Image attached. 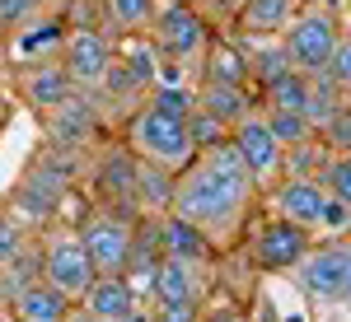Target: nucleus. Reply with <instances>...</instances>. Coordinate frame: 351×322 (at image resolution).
<instances>
[{
	"mask_svg": "<svg viewBox=\"0 0 351 322\" xmlns=\"http://www.w3.org/2000/svg\"><path fill=\"white\" fill-rule=\"evenodd\" d=\"M337 19L328 14V10H309V14H295L291 28H286V56H291V66L304 70V75H319L328 70V61L337 52Z\"/></svg>",
	"mask_w": 351,
	"mask_h": 322,
	"instance_id": "20e7f679",
	"label": "nucleus"
},
{
	"mask_svg": "<svg viewBox=\"0 0 351 322\" xmlns=\"http://www.w3.org/2000/svg\"><path fill=\"white\" fill-rule=\"evenodd\" d=\"M267 103L276 107V112H304V107H309V75H304V70H286L281 80H271Z\"/></svg>",
	"mask_w": 351,
	"mask_h": 322,
	"instance_id": "5701e85b",
	"label": "nucleus"
},
{
	"mask_svg": "<svg viewBox=\"0 0 351 322\" xmlns=\"http://www.w3.org/2000/svg\"><path fill=\"white\" fill-rule=\"evenodd\" d=\"M202 322H248V318H239V313H211V318H202Z\"/></svg>",
	"mask_w": 351,
	"mask_h": 322,
	"instance_id": "58836bf2",
	"label": "nucleus"
},
{
	"mask_svg": "<svg viewBox=\"0 0 351 322\" xmlns=\"http://www.w3.org/2000/svg\"><path fill=\"white\" fill-rule=\"evenodd\" d=\"M248 70H253V75L263 80V89H267L271 80H281V75H286V70H295V66H291L286 47H267V52H258L253 61H248Z\"/></svg>",
	"mask_w": 351,
	"mask_h": 322,
	"instance_id": "c756f323",
	"label": "nucleus"
},
{
	"mask_svg": "<svg viewBox=\"0 0 351 322\" xmlns=\"http://www.w3.org/2000/svg\"><path fill=\"white\" fill-rule=\"evenodd\" d=\"M71 94H75V80L66 75V66H61V61H38V66L24 75V98L38 107V112L61 107Z\"/></svg>",
	"mask_w": 351,
	"mask_h": 322,
	"instance_id": "2eb2a0df",
	"label": "nucleus"
},
{
	"mask_svg": "<svg viewBox=\"0 0 351 322\" xmlns=\"http://www.w3.org/2000/svg\"><path fill=\"white\" fill-rule=\"evenodd\" d=\"M127 150L141 163H155V168H169V173H183L197 159V145L188 135V117H169V112H160L150 103L127 117Z\"/></svg>",
	"mask_w": 351,
	"mask_h": 322,
	"instance_id": "f03ea898",
	"label": "nucleus"
},
{
	"mask_svg": "<svg viewBox=\"0 0 351 322\" xmlns=\"http://www.w3.org/2000/svg\"><path fill=\"white\" fill-rule=\"evenodd\" d=\"M342 89L328 80V70H319V75H309V107H304V117H309V126L319 131V126H328L337 112H342Z\"/></svg>",
	"mask_w": 351,
	"mask_h": 322,
	"instance_id": "4be33fe9",
	"label": "nucleus"
},
{
	"mask_svg": "<svg viewBox=\"0 0 351 322\" xmlns=\"http://www.w3.org/2000/svg\"><path fill=\"white\" fill-rule=\"evenodd\" d=\"M132 239H136V229L127 219H117V215H89L80 229V243H84V252H89V262H94L99 276H122L127 271Z\"/></svg>",
	"mask_w": 351,
	"mask_h": 322,
	"instance_id": "39448f33",
	"label": "nucleus"
},
{
	"mask_svg": "<svg viewBox=\"0 0 351 322\" xmlns=\"http://www.w3.org/2000/svg\"><path fill=\"white\" fill-rule=\"evenodd\" d=\"M328 80L337 89H351V38H337V52L328 61Z\"/></svg>",
	"mask_w": 351,
	"mask_h": 322,
	"instance_id": "c9c22d12",
	"label": "nucleus"
},
{
	"mask_svg": "<svg viewBox=\"0 0 351 322\" xmlns=\"http://www.w3.org/2000/svg\"><path fill=\"white\" fill-rule=\"evenodd\" d=\"M43 10H52V0H0V24L19 28V24H28V19H38Z\"/></svg>",
	"mask_w": 351,
	"mask_h": 322,
	"instance_id": "7c9ffc66",
	"label": "nucleus"
},
{
	"mask_svg": "<svg viewBox=\"0 0 351 322\" xmlns=\"http://www.w3.org/2000/svg\"><path fill=\"white\" fill-rule=\"evenodd\" d=\"M24 247H28V224L14 211H0V267L14 262Z\"/></svg>",
	"mask_w": 351,
	"mask_h": 322,
	"instance_id": "bb28decb",
	"label": "nucleus"
},
{
	"mask_svg": "<svg viewBox=\"0 0 351 322\" xmlns=\"http://www.w3.org/2000/svg\"><path fill=\"white\" fill-rule=\"evenodd\" d=\"M324 145L332 150V155H351V107H342V112L324 126Z\"/></svg>",
	"mask_w": 351,
	"mask_h": 322,
	"instance_id": "72a5a7b5",
	"label": "nucleus"
},
{
	"mask_svg": "<svg viewBox=\"0 0 351 322\" xmlns=\"http://www.w3.org/2000/svg\"><path fill=\"white\" fill-rule=\"evenodd\" d=\"M160 243L169 257H183V262H211V234L206 229H197L192 219H183V215H164L160 219Z\"/></svg>",
	"mask_w": 351,
	"mask_h": 322,
	"instance_id": "dca6fc26",
	"label": "nucleus"
},
{
	"mask_svg": "<svg viewBox=\"0 0 351 322\" xmlns=\"http://www.w3.org/2000/svg\"><path fill=\"white\" fill-rule=\"evenodd\" d=\"M197 107L216 112L225 126H234L243 112H248V94H243V84H234V80H206V89H202V103H197Z\"/></svg>",
	"mask_w": 351,
	"mask_h": 322,
	"instance_id": "6ab92c4d",
	"label": "nucleus"
},
{
	"mask_svg": "<svg viewBox=\"0 0 351 322\" xmlns=\"http://www.w3.org/2000/svg\"><path fill=\"white\" fill-rule=\"evenodd\" d=\"M324 206H328V191L319 178H286L276 187V215L291 219V224H304V229L324 224Z\"/></svg>",
	"mask_w": 351,
	"mask_h": 322,
	"instance_id": "f8f14e48",
	"label": "nucleus"
},
{
	"mask_svg": "<svg viewBox=\"0 0 351 322\" xmlns=\"http://www.w3.org/2000/svg\"><path fill=\"white\" fill-rule=\"evenodd\" d=\"M347 229H351V224H347Z\"/></svg>",
	"mask_w": 351,
	"mask_h": 322,
	"instance_id": "a19ab883",
	"label": "nucleus"
},
{
	"mask_svg": "<svg viewBox=\"0 0 351 322\" xmlns=\"http://www.w3.org/2000/svg\"><path fill=\"white\" fill-rule=\"evenodd\" d=\"M342 299H351V267H347V290H342Z\"/></svg>",
	"mask_w": 351,
	"mask_h": 322,
	"instance_id": "ea45409f",
	"label": "nucleus"
},
{
	"mask_svg": "<svg viewBox=\"0 0 351 322\" xmlns=\"http://www.w3.org/2000/svg\"><path fill=\"white\" fill-rule=\"evenodd\" d=\"M155 322H202V308L197 299H169L155 308Z\"/></svg>",
	"mask_w": 351,
	"mask_h": 322,
	"instance_id": "f704fd0d",
	"label": "nucleus"
},
{
	"mask_svg": "<svg viewBox=\"0 0 351 322\" xmlns=\"http://www.w3.org/2000/svg\"><path fill=\"white\" fill-rule=\"evenodd\" d=\"M117 66H122L141 89H150V84H155V52H150V47H136L132 56H117Z\"/></svg>",
	"mask_w": 351,
	"mask_h": 322,
	"instance_id": "2f4dec72",
	"label": "nucleus"
},
{
	"mask_svg": "<svg viewBox=\"0 0 351 322\" xmlns=\"http://www.w3.org/2000/svg\"><path fill=\"white\" fill-rule=\"evenodd\" d=\"M243 75H248V56L216 52V61H206V80H234V84H243Z\"/></svg>",
	"mask_w": 351,
	"mask_h": 322,
	"instance_id": "473e14b6",
	"label": "nucleus"
},
{
	"mask_svg": "<svg viewBox=\"0 0 351 322\" xmlns=\"http://www.w3.org/2000/svg\"><path fill=\"white\" fill-rule=\"evenodd\" d=\"M324 191L328 196H337V201H347L351 206V155H332V159H324Z\"/></svg>",
	"mask_w": 351,
	"mask_h": 322,
	"instance_id": "c85d7f7f",
	"label": "nucleus"
},
{
	"mask_svg": "<svg viewBox=\"0 0 351 322\" xmlns=\"http://www.w3.org/2000/svg\"><path fill=\"white\" fill-rule=\"evenodd\" d=\"M347 267H351V252L347 247H319V252H304L295 267V280L304 295L314 299H342V290H347Z\"/></svg>",
	"mask_w": 351,
	"mask_h": 322,
	"instance_id": "6e6552de",
	"label": "nucleus"
},
{
	"mask_svg": "<svg viewBox=\"0 0 351 322\" xmlns=\"http://www.w3.org/2000/svg\"><path fill=\"white\" fill-rule=\"evenodd\" d=\"M248 191H253V173H248V163L239 159L234 140L225 135L220 145L202 150V155L183 168L169 211L192 219V224L206 229V234H225V229L239 224L243 206H248Z\"/></svg>",
	"mask_w": 351,
	"mask_h": 322,
	"instance_id": "f257e3e1",
	"label": "nucleus"
},
{
	"mask_svg": "<svg viewBox=\"0 0 351 322\" xmlns=\"http://www.w3.org/2000/svg\"><path fill=\"white\" fill-rule=\"evenodd\" d=\"M225 131H230V126L220 122L216 112H206V107H192V112H188V135H192V145H197V155L211 150V145H220Z\"/></svg>",
	"mask_w": 351,
	"mask_h": 322,
	"instance_id": "393cba45",
	"label": "nucleus"
},
{
	"mask_svg": "<svg viewBox=\"0 0 351 322\" xmlns=\"http://www.w3.org/2000/svg\"><path fill=\"white\" fill-rule=\"evenodd\" d=\"M150 28H155V47L164 56H173V61H192L206 47V24L192 10V0H169L164 10H155Z\"/></svg>",
	"mask_w": 351,
	"mask_h": 322,
	"instance_id": "423d86ee",
	"label": "nucleus"
},
{
	"mask_svg": "<svg viewBox=\"0 0 351 322\" xmlns=\"http://www.w3.org/2000/svg\"><path fill=\"white\" fill-rule=\"evenodd\" d=\"M150 295L169 304V299H197V262H183V257H169L164 252L155 262V285Z\"/></svg>",
	"mask_w": 351,
	"mask_h": 322,
	"instance_id": "f3484780",
	"label": "nucleus"
},
{
	"mask_svg": "<svg viewBox=\"0 0 351 322\" xmlns=\"http://www.w3.org/2000/svg\"><path fill=\"white\" fill-rule=\"evenodd\" d=\"M286 19H295V0H243L239 24L248 33H276L286 28Z\"/></svg>",
	"mask_w": 351,
	"mask_h": 322,
	"instance_id": "412c9836",
	"label": "nucleus"
},
{
	"mask_svg": "<svg viewBox=\"0 0 351 322\" xmlns=\"http://www.w3.org/2000/svg\"><path fill=\"white\" fill-rule=\"evenodd\" d=\"M19 28H24V33L14 38V56H19V61H43L52 47L66 42V28L56 24V19H47V24H43V19H28V24H19Z\"/></svg>",
	"mask_w": 351,
	"mask_h": 322,
	"instance_id": "aec40b11",
	"label": "nucleus"
},
{
	"mask_svg": "<svg viewBox=\"0 0 351 322\" xmlns=\"http://www.w3.org/2000/svg\"><path fill=\"white\" fill-rule=\"evenodd\" d=\"M150 107H160L169 117H188L197 98H192V89H178V84H150Z\"/></svg>",
	"mask_w": 351,
	"mask_h": 322,
	"instance_id": "cd10ccee",
	"label": "nucleus"
},
{
	"mask_svg": "<svg viewBox=\"0 0 351 322\" xmlns=\"http://www.w3.org/2000/svg\"><path fill=\"white\" fill-rule=\"evenodd\" d=\"M136 178H141V159L132 150H112L108 159L99 163V187L108 191L112 201H136Z\"/></svg>",
	"mask_w": 351,
	"mask_h": 322,
	"instance_id": "a211bd4d",
	"label": "nucleus"
},
{
	"mask_svg": "<svg viewBox=\"0 0 351 322\" xmlns=\"http://www.w3.org/2000/svg\"><path fill=\"white\" fill-rule=\"evenodd\" d=\"M38 262H43V280L56 285L71 304H75V299L94 285V276H99L94 262H89V252H84L80 234H66V229H61V234H47V243L38 247Z\"/></svg>",
	"mask_w": 351,
	"mask_h": 322,
	"instance_id": "7ed1b4c3",
	"label": "nucleus"
},
{
	"mask_svg": "<svg viewBox=\"0 0 351 322\" xmlns=\"http://www.w3.org/2000/svg\"><path fill=\"white\" fill-rule=\"evenodd\" d=\"M75 304H80L84 313H94L99 322H117L136 308V290H132L127 276H94V285H89Z\"/></svg>",
	"mask_w": 351,
	"mask_h": 322,
	"instance_id": "ddd939ff",
	"label": "nucleus"
},
{
	"mask_svg": "<svg viewBox=\"0 0 351 322\" xmlns=\"http://www.w3.org/2000/svg\"><path fill=\"white\" fill-rule=\"evenodd\" d=\"M267 126H271V135L281 140V150H286V145H300V140H309V135H314V126H309V117H304V112H276V107H271V112H267Z\"/></svg>",
	"mask_w": 351,
	"mask_h": 322,
	"instance_id": "a878e982",
	"label": "nucleus"
},
{
	"mask_svg": "<svg viewBox=\"0 0 351 322\" xmlns=\"http://www.w3.org/2000/svg\"><path fill=\"white\" fill-rule=\"evenodd\" d=\"M234 150H239V159L248 163V173L253 178H271L276 168H281V140L271 135L267 117H258V112H243L239 122H234Z\"/></svg>",
	"mask_w": 351,
	"mask_h": 322,
	"instance_id": "1a4fd4ad",
	"label": "nucleus"
},
{
	"mask_svg": "<svg viewBox=\"0 0 351 322\" xmlns=\"http://www.w3.org/2000/svg\"><path fill=\"white\" fill-rule=\"evenodd\" d=\"M117 322H155V313H150V308H141V304H136L132 313H127V318H117Z\"/></svg>",
	"mask_w": 351,
	"mask_h": 322,
	"instance_id": "4c0bfd02",
	"label": "nucleus"
},
{
	"mask_svg": "<svg viewBox=\"0 0 351 322\" xmlns=\"http://www.w3.org/2000/svg\"><path fill=\"white\" fill-rule=\"evenodd\" d=\"M61 66L75 80V89H99L112 70V42L99 28H71L61 42Z\"/></svg>",
	"mask_w": 351,
	"mask_h": 322,
	"instance_id": "0eeeda50",
	"label": "nucleus"
},
{
	"mask_svg": "<svg viewBox=\"0 0 351 322\" xmlns=\"http://www.w3.org/2000/svg\"><path fill=\"white\" fill-rule=\"evenodd\" d=\"M104 5H108L112 28H122V33H141V28H150L155 10H160V0H104Z\"/></svg>",
	"mask_w": 351,
	"mask_h": 322,
	"instance_id": "b1692460",
	"label": "nucleus"
},
{
	"mask_svg": "<svg viewBox=\"0 0 351 322\" xmlns=\"http://www.w3.org/2000/svg\"><path fill=\"white\" fill-rule=\"evenodd\" d=\"M304 252H309V229H304V224H291V219H276V224H267V229L258 234V243H253L258 267H267V271L295 267Z\"/></svg>",
	"mask_w": 351,
	"mask_h": 322,
	"instance_id": "9b49d317",
	"label": "nucleus"
},
{
	"mask_svg": "<svg viewBox=\"0 0 351 322\" xmlns=\"http://www.w3.org/2000/svg\"><path fill=\"white\" fill-rule=\"evenodd\" d=\"M61 322H99V318H94V313H84L80 304H71V313H66Z\"/></svg>",
	"mask_w": 351,
	"mask_h": 322,
	"instance_id": "e433bc0d",
	"label": "nucleus"
},
{
	"mask_svg": "<svg viewBox=\"0 0 351 322\" xmlns=\"http://www.w3.org/2000/svg\"><path fill=\"white\" fill-rule=\"evenodd\" d=\"M5 308H10V318H14V322H61L66 313H71V299L38 276V280L24 285L19 295L5 304Z\"/></svg>",
	"mask_w": 351,
	"mask_h": 322,
	"instance_id": "4468645a",
	"label": "nucleus"
},
{
	"mask_svg": "<svg viewBox=\"0 0 351 322\" xmlns=\"http://www.w3.org/2000/svg\"><path fill=\"white\" fill-rule=\"evenodd\" d=\"M43 117H47V135H52V145L75 150V145H84L89 135L99 131V98H94L89 89H75L61 107L43 112Z\"/></svg>",
	"mask_w": 351,
	"mask_h": 322,
	"instance_id": "9d476101",
	"label": "nucleus"
}]
</instances>
